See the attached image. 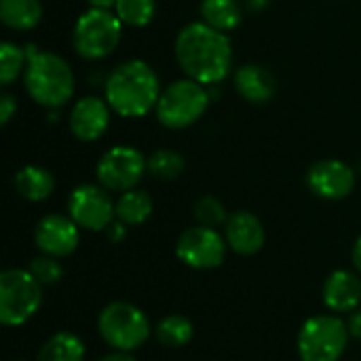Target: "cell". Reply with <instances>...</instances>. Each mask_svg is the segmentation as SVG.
I'll use <instances>...</instances> for the list:
<instances>
[{"mask_svg": "<svg viewBox=\"0 0 361 361\" xmlns=\"http://www.w3.org/2000/svg\"><path fill=\"white\" fill-rule=\"evenodd\" d=\"M173 53L184 76L205 87L220 85L233 72V42L228 34L203 21L186 23L178 32Z\"/></svg>", "mask_w": 361, "mask_h": 361, "instance_id": "obj_1", "label": "cell"}, {"mask_svg": "<svg viewBox=\"0 0 361 361\" xmlns=\"http://www.w3.org/2000/svg\"><path fill=\"white\" fill-rule=\"evenodd\" d=\"M157 70L144 59H127L118 63L104 82V97L112 112L123 118H142L157 108L161 95Z\"/></svg>", "mask_w": 361, "mask_h": 361, "instance_id": "obj_2", "label": "cell"}, {"mask_svg": "<svg viewBox=\"0 0 361 361\" xmlns=\"http://www.w3.org/2000/svg\"><path fill=\"white\" fill-rule=\"evenodd\" d=\"M27 63L23 70L25 93L42 108H63L76 91V78L66 57L55 51H42L36 44L25 47Z\"/></svg>", "mask_w": 361, "mask_h": 361, "instance_id": "obj_3", "label": "cell"}, {"mask_svg": "<svg viewBox=\"0 0 361 361\" xmlns=\"http://www.w3.org/2000/svg\"><path fill=\"white\" fill-rule=\"evenodd\" d=\"M123 38V23L110 8L89 6L80 13L72 27V47L78 57L99 61L110 57Z\"/></svg>", "mask_w": 361, "mask_h": 361, "instance_id": "obj_4", "label": "cell"}, {"mask_svg": "<svg viewBox=\"0 0 361 361\" xmlns=\"http://www.w3.org/2000/svg\"><path fill=\"white\" fill-rule=\"evenodd\" d=\"M209 104L212 95L207 87L184 76L161 91L154 116L165 129H188L203 118Z\"/></svg>", "mask_w": 361, "mask_h": 361, "instance_id": "obj_5", "label": "cell"}, {"mask_svg": "<svg viewBox=\"0 0 361 361\" xmlns=\"http://www.w3.org/2000/svg\"><path fill=\"white\" fill-rule=\"evenodd\" d=\"M97 332L110 349L131 353L150 338L152 330L140 307L116 300L102 309L97 317Z\"/></svg>", "mask_w": 361, "mask_h": 361, "instance_id": "obj_6", "label": "cell"}, {"mask_svg": "<svg viewBox=\"0 0 361 361\" xmlns=\"http://www.w3.org/2000/svg\"><path fill=\"white\" fill-rule=\"evenodd\" d=\"M349 328L338 315H315L307 319L296 338L300 361H341L349 345Z\"/></svg>", "mask_w": 361, "mask_h": 361, "instance_id": "obj_7", "label": "cell"}, {"mask_svg": "<svg viewBox=\"0 0 361 361\" xmlns=\"http://www.w3.org/2000/svg\"><path fill=\"white\" fill-rule=\"evenodd\" d=\"M42 305V286L27 269H8L0 275V324L19 328Z\"/></svg>", "mask_w": 361, "mask_h": 361, "instance_id": "obj_8", "label": "cell"}, {"mask_svg": "<svg viewBox=\"0 0 361 361\" xmlns=\"http://www.w3.org/2000/svg\"><path fill=\"white\" fill-rule=\"evenodd\" d=\"M148 173V157L142 150L118 144L108 148L95 165L97 184L110 192H127L135 188Z\"/></svg>", "mask_w": 361, "mask_h": 361, "instance_id": "obj_9", "label": "cell"}, {"mask_svg": "<svg viewBox=\"0 0 361 361\" xmlns=\"http://www.w3.org/2000/svg\"><path fill=\"white\" fill-rule=\"evenodd\" d=\"M102 184H78L68 197V216L85 231H106L116 220V201Z\"/></svg>", "mask_w": 361, "mask_h": 361, "instance_id": "obj_10", "label": "cell"}, {"mask_svg": "<svg viewBox=\"0 0 361 361\" xmlns=\"http://www.w3.org/2000/svg\"><path fill=\"white\" fill-rule=\"evenodd\" d=\"M226 239L212 226H190L186 228L176 243V256L182 264L195 271L218 269L226 258Z\"/></svg>", "mask_w": 361, "mask_h": 361, "instance_id": "obj_11", "label": "cell"}, {"mask_svg": "<svg viewBox=\"0 0 361 361\" xmlns=\"http://www.w3.org/2000/svg\"><path fill=\"white\" fill-rule=\"evenodd\" d=\"M309 190L324 201H343L355 190V169L338 159H322L307 171Z\"/></svg>", "mask_w": 361, "mask_h": 361, "instance_id": "obj_12", "label": "cell"}, {"mask_svg": "<svg viewBox=\"0 0 361 361\" xmlns=\"http://www.w3.org/2000/svg\"><path fill=\"white\" fill-rule=\"evenodd\" d=\"M36 247L53 258H66L76 252L80 243V226L63 214H47L34 228Z\"/></svg>", "mask_w": 361, "mask_h": 361, "instance_id": "obj_13", "label": "cell"}, {"mask_svg": "<svg viewBox=\"0 0 361 361\" xmlns=\"http://www.w3.org/2000/svg\"><path fill=\"white\" fill-rule=\"evenodd\" d=\"M110 114H112V108L106 102V97L85 95L72 104L70 114H68V127L78 142L91 144V142L102 140V135L108 131Z\"/></svg>", "mask_w": 361, "mask_h": 361, "instance_id": "obj_14", "label": "cell"}, {"mask_svg": "<svg viewBox=\"0 0 361 361\" xmlns=\"http://www.w3.org/2000/svg\"><path fill=\"white\" fill-rule=\"evenodd\" d=\"M224 239L235 254L254 256L264 247L267 233L258 216L247 209H239L228 214V220L224 224Z\"/></svg>", "mask_w": 361, "mask_h": 361, "instance_id": "obj_15", "label": "cell"}, {"mask_svg": "<svg viewBox=\"0 0 361 361\" xmlns=\"http://www.w3.org/2000/svg\"><path fill=\"white\" fill-rule=\"evenodd\" d=\"M324 305L332 313H351L361 305V279L357 273L338 269L328 275L322 288Z\"/></svg>", "mask_w": 361, "mask_h": 361, "instance_id": "obj_16", "label": "cell"}, {"mask_svg": "<svg viewBox=\"0 0 361 361\" xmlns=\"http://www.w3.org/2000/svg\"><path fill=\"white\" fill-rule=\"evenodd\" d=\"M233 82H235L237 93L254 106L269 104L275 95V76L271 70H267L260 63L239 66L235 70Z\"/></svg>", "mask_w": 361, "mask_h": 361, "instance_id": "obj_17", "label": "cell"}, {"mask_svg": "<svg viewBox=\"0 0 361 361\" xmlns=\"http://www.w3.org/2000/svg\"><path fill=\"white\" fill-rule=\"evenodd\" d=\"M13 188L21 199H25L30 203H40L53 195L55 178L49 169H44L40 165H23L13 176Z\"/></svg>", "mask_w": 361, "mask_h": 361, "instance_id": "obj_18", "label": "cell"}, {"mask_svg": "<svg viewBox=\"0 0 361 361\" xmlns=\"http://www.w3.org/2000/svg\"><path fill=\"white\" fill-rule=\"evenodd\" d=\"M42 19L40 0H0V21L15 32H30Z\"/></svg>", "mask_w": 361, "mask_h": 361, "instance_id": "obj_19", "label": "cell"}, {"mask_svg": "<svg viewBox=\"0 0 361 361\" xmlns=\"http://www.w3.org/2000/svg\"><path fill=\"white\" fill-rule=\"evenodd\" d=\"M199 15L203 23L228 34L239 27L243 19V8L239 0H201Z\"/></svg>", "mask_w": 361, "mask_h": 361, "instance_id": "obj_20", "label": "cell"}, {"mask_svg": "<svg viewBox=\"0 0 361 361\" xmlns=\"http://www.w3.org/2000/svg\"><path fill=\"white\" fill-rule=\"evenodd\" d=\"M152 197L142 188L121 192V197L116 199V220L127 226H142L152 216Z\"/></svg>", "mask_w": 361, "mask_h": 361, "instance_id": "obj_21", "label": "cell"}, {"mask_svg": "<svg viewBox=\"0 0 361 361\" xmlns=\"http://www.w3.org/2000/svg\"><path fill=\"white\" fill-rule=\"evenodd\" d=\"M36 361H85V343L74 332H55L40 347Z\"/></svg>", "mask_w": 361, "mask_h": 361, "instance_id": "obj_22", "label": "cell"}, {"mask_svg": "<svg viewBox=\"0 0 361 361\" xmlns=\"http://www.w3.org/2000/svg\"><path fill=\"white\" fill-rule=\"evenodd\" d=\"M192 334H195V328L190 319H186L184 315H167L154 328L157 341L167 349L186 347L192 341Z\"/></svg>", "mask_w": 361, "mask_h": 361, "instance_id": "obj_23", "label": "cell"}, {"mask_svg": "<svg viewBox=\"0 0 361 361\" xmlns=\"http://www.w3.org/2000/svg\"><path fill=\"white\" fill-rule=\"evenodd\" d=\"M186 169V159L171 148H159L148 157V173L157 180H178Z\"/></svg>", "mask_w": 361, "mask_h": 361, "instance_id": "obj_24", "label": "cell"}, {"mask_svg": "<svg viewBox=\"0 0 361 361\" xmlns=\"http://www.w3.org/2000/svg\"><path fill=\"white\" fill-rule=\"evenodd\" d=\"M27 63V55H25V47L4 40L0 44V85L6 89L11 87L25 70Z\"/></svg>", "mask_w": 361, "mask_h": 361, "instance_id": "obj_25", "label": "cell"}, {"mask_svg": "<svg viewBox=\"0 0 361 361\" xmlns=\"http://www.w3.org/2000/svg\"><path fill=\"white\" fill-rule=\"evenodd\" d=\"M116 17L127 27H146L157 15V0H116Z\"/></svg>", "mask_w": 361, "mask_h": 361, "instance_id": "obj_26", "label": "cell"}, {"mask_svg": "<svg viewBox=\"0 0 361 361\" xmlns=\"http://www.w3.org/2000/svg\"><path fill=\"white\" fill-rule=\"evenodd\" d=\"M192 216H195L197 224L212 226V228H216L220 224H226V220H228L224 203L214 195H205V197L197 199V203L192 207Z\"/></svg>", "mask_w": 361, "mask_h": 361, "instance_id": "obj_27", "label": "cell"}, {"mask_svg": "<svg viewBox=\"0 0 361 361\" xmlns=\"http://www.w3.org/2000/svg\"><path fill=\"white\" fill-rule=\"evenodd\" d=\"M27 271L36 277V281L40 286H55L63 279V267H61L59 258H53L47 254L32 258L27 264Z\"/></svg>", "mask_w": 361, "mask_h": 361, "instance_id": "obj_28", "label": "cell"}, {"mask_svg": "<svg viewBox=\"0 0 361 361\" xmlns=\"http://www.w3.org/2000/svg\"><path fill=\"white\" fill-rule=\"evenodd\" d=\"M15 112H17V97L4 89L2 95H0V123L8 125L11 118L15 116Z\"/></svg>", "mask_w": 361, "mask_h": 361, "instance_id": "obj_29", "label": "cell"}, {"mask_svg": "<svg viewBox=\"0 0 361 361\" xmlns=\"http://www.w3.org/2000/svg\"><path fill=\"white\" fill-rule=\"evenodd\" d=\"M106 235H108V239H110L112 243H121V241H125V237H127V224H123L121 220H114V222L106 228Z\"/></svg>", "mask_w": 361, "mask_h": 361, "instance_id": "obj_30", "label": "cell"}, {"mask_svg": "<svg viewBox=\"0 0 361 361\" xmlns=\"http://www.w3.org/2000/svg\"><path fill=\"white\" fill-rule=\"evenodd\" d=\"M347 328H349L351 338H355V341H360L361 343V309H355V311L349 313Z\"/></svg>", "mask_w": 361, "mask_h": 361, "instance_id": "obj_31", "label": "cell"}, {"mask_svg": "<svg viewBox=\"0 0 361 361\" xmlns=\"http://www.w3.org/2000/svg\"><path fill=\"white\" fill-rule=\"evenodd\" d=\"M97 361H137L131 353H125V351H112L104 357H99Z\"/></svg>", "mask_w": 361, "mask_h": 361, "instance_id": "obj_32", "label": "cell"}, {"mask_svg": "<svg viewBox=\"0 0 361 361\" xmlns=\"http://www.w3.org/2000/svg\"><path fill=\"white\" fill-rule=\"evenodd\" d=\"M351 258H353V267L355 271L361 275V235L357 237L355 245H353V252H351Z\"/></svg>", "mask_w": 361, "mask_h": 361, "instance_id": "obj_33", "label": "cell"}, {"mask_svg": "<svg viewBox=\"0 0 361 361\" xmlns=\"http://www.w3.org/2000/svg\"><path fill=\"white\" fill-rule=\"evenodd\" d=\"M269 2L271 0H247V8L254 11V13H260V11H264L269 6Z\"/></svg>", "mask_w": 361, "mask_h": 361, "instance_id": "obj_34", "label": "cell"}, {"mask_svg": "<svg viewBox=\"0 0 361 361\" xmlns=\"http://www.w3.org/2000/svg\"><path fill=\"white\" fill-rule=\"evenodd\" d=\"M89 2V6H93V8H114V4H116V0H87Z\"/></svg>", "mask_w": 361, "mask_h": 361, "instance_id": "obj_35", "label": "cell"}, {"mask_svg": "<svg viewBox=\"0 0 361 361\" xmlns=\"http://www.w3.org/2000/svg\"><path fill=\"white\" fill-rule=\"evenodd\" d=\"M19 361H25V360H19Z\"/></svg>", "mask_w": 361, "mask_h": 361, "instance_id": "obj_36", "label": "cell"}]
</instances>
